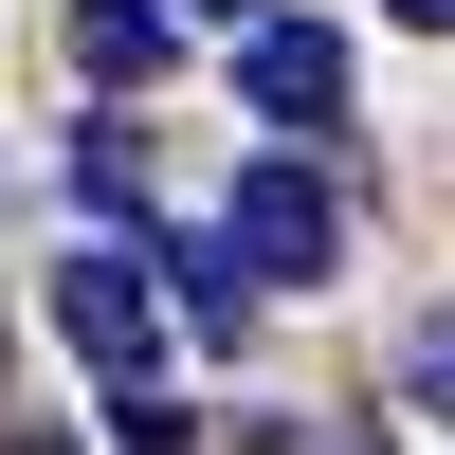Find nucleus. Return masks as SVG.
Returning <instances> with one entry per match:
<instances>
[{"label": "nucleus", "instance_id": "1", "mask_svg": "<svg viewBox=\"0 0 455 455\" xmlns=\"http://www.w3.org/2000/svg\"><path fill=\"white\" fill-rule=\"evenodd\" d=\"M55 347L109 364V383H146V364H164V255H128V237L55 255Z\"/></svg>", "mask_w": 455, "mask_h": 455}, {"label": "nucleus", "instance_id": "2", "mask_svg": "<svg viewBox=\"0 0 455 455\" xmlns=\"http://www.w3.org/2000/svg\"><path fill=\"white\" fill-rule=\"evenodd\" d=\"M219 237H237V274H255V291H310L328 255H347V201H328L310 164H255V182H237V219H219Z\"/></svg>", "mask_w": 455, "mask_h": 455}, {"label": "nucleus", "instance_id": "3", "mask_svg": "<svg viewBox=\"0 0 455 455\" xmlns=\"http://www.w3.org/2000/svg\"><path fill=\"white\" fill-rule=\"evenodd\" d=\"M237 92L274 109V128H328V109H347V36H328V19H274V0H255V36H237Z\"/></svg>", "mask_w": 455, "mask_h": 455}, {"label": "nucleus", "instance_id": "4", "mask_svg": "<svg viewBox=\"0 0 455 455\" xmlns=\"http://www.w3.org/2000/svg\"><path fill=\"white\" fill-rule=\"evenodd\" d=\"M164 55H182V0H73V73L92 92H146Z\"/></svg>", "mask_w": 455, "mask_h": 455}, {"label": "nucleus", "instance_id": "5", "mask_svg": "<svg viewBox=\"0 0 455 455\" xmlns=\"http://www.w3.org/2000/svg\"><path fill=\"white\" fill-rule=\"evenodd\" d=\"M164 291H182V328H201V347H237V328H255V274H237V237H182V255H164Z\"/></svg>", "mask_w": 455, "mask_h": 455}, {"label": "nucleus", "instance_id": "6", "mask_svg": "<svg viewBox=\"0 0 455 455\" xmlns=\"http://www.w3.org/2000/svg\"><path fill=\"white\" fill-rule=\"evenodd\" d=\"M73 182H92L109 219H146V146H128V128H92V146H73Z\"/></svg>", "mask_w": 455, "mask_h": 455}, {"label": "nucleus", "instance_id": "7", "mask_svg": "<svg viewBox=\"0 0 455 455\" xmlns=\"http://www.w3.org/2000/svg\"><path fill=\"white\" fill-rule=\"evenodd\" d=\"M109 455H201V437H182V401H164V383H128V419H109Z\"/></svg>", "mask_w": 455, "mask_h": 455}, {"label": "nucleus", "instance_id": "8", "mask_svg": "<svg viewBox=\"0 0 455 455\" xmlns=\"http://www.w3.org/2000/svg\"><path fill=\"white\" fill-rule=\"evenodd\" d=\"M401 383H419V419H455V310H419V347H401Z\"/></svg>", "mask_w": 455, "mask_h": 455}, {"label": "nucleus", "instance_id": "9", "mask_svg": "<svg viewBox=\"0 0 455 455\" xmlns=\"http://www.w3.org/2000/svg\"><path fill=\"white\" fill-rule=\"evenodd\" d=\"M0 455H73V437H55V419H0Z\"/></svg>", "mask_w": 455, "mask_h": 455}, {"label": "nucleus", "instance_id": "10", "mask_svg": "<svg viewBox=\"0 0 455 455\" xmlns=\"http://www.w3.org/2000/svg\"><path fill=\"white\" fill-rule=\"evenodd\" d=\"M182 19H255V0H182Z\"/></svg>", "mask_w": 455, "mask_h": 455}, {"label": "nucleus", "instance_id": "11", "mask_svg": "<svg viewBox=\"0 0 455 455\" xmlns=\"http://www.w3.org/2000/svg\"><path fill=\"white\" fill-rule=\"evenodd\" d=\"M401 19H437V36H455V0H401Z\"/></svg>", "mask_w": 455, "mask_h": 455}]
</instances>
